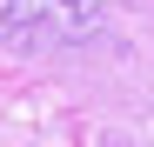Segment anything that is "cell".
<instances>
[{"mask_svg": "<svg viewBox=\"0 0 154 147\" xmlns=\"http://www.w3.org/2000/svg\"><path fill=\"white\" fill-rule=\"evenodd\" d=\"M107 20H114V0H0V40L7 47L94 40Z\"/></svg>", "mask_w": 154, "mask_h": 147, "instance_id": "1", "label": "cell"}]
</instances>
